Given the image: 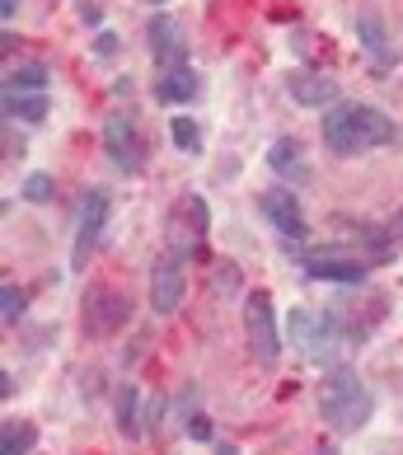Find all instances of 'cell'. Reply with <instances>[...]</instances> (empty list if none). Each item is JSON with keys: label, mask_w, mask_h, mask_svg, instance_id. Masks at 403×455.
<instances>
[{"label": "cell", "mask_w": 403, "mask_h": 455, "mask_svg": "<svg viewBox=\"0 0 403 455\" xmlns=\"http://www.w3.org/2000/svg\"><path fill=\"white\" fill-rule=\"evenodd\" d=\"M80 20H85V24H104V5H99V0H80Z\"/></svg>", "instance_id": "obj_24"}, {"label": "cell", "mask_w": 403, "mask_h": 455, "mask_svg": "<svg viewBox=\"0 0 403 455\" xmlns=\"http://www.w3.org/2000/svg\"><path fill=\"white\" fill-rule=\"evenodd\" d=\"M131 310H127V300L117 296V291H94L90 300H85V329L90 333H108V329H117L127 319Z\"/></svg>", "instance_id": "obj_11"}, {"label": "cell", "mask_w": 403, "mask_h": 455, "mask_svg": "<svg viewBox=\"0 0 403 455\" xmlns=\"http://www.w3.org/2000/svg\"><path fill=\"white\" fill-rule=\"evenodd\" d=\"M170 132H174V146L183 150V156H197V123H193V117H174V123H170Z\"/></svg>", "instance_id": "obj_20"}, {"label": "cell", "mask_w": 403, "mask_h": 455, "mask_svg": "<svg viewBox=\"0 0 403 455\" xmlns=\"http://www.w3.org/2000/svg\"><path fill=\"white\" fill-rule=\"evenodd\" d=\"M287 94L296 104L305 108H333V99H338V80L319 76V71H291L287 76Z\"/></svg>", "instance_id": "obj_10"}, {"label": "cell", "mask_w": 403, "mask_h": 455, "mask_svg": "<svg viewBox=\"0 0 403 455\" xmlns=\"http://www.w3.org/2000/svg\"><path fill=\"white\" fill-rule=\"evenodd\" d=\"M47 90V66L43 61H24L5 71V94H43Z\"/></svg>", "instance_id": "obj_14"}, {"label": "cell", "mask_w": 403, "mask_h": 455, "mask_svg": "<svg viewBox=\"0 0 403 455\" xmlns=\"http://www.w3.org/2000/svg\"><path fill=\"white\" fill-rule=\"evenodd\" d=\"M305 273L314 282H361L366 277V259L343 254V249H319L305 259Z\"/></svg>", "instance_id": "obj_8"}, {"label": "cell", "mask_w": 403, "mask_h": 455, "mask_svg": "<svg viewBox=\"0 0 403 455\" xmlns=\"http://www.w3.org/2000/svg\"><path fill=\"white\" fill-rule=\"evenodd\" d=\"M5 117L43 123V117H47V94H5Z\"/></svg>", "instance_id": "obj_16"}, {"label": "cell", "mask_w": 403, "mask_h": 455, "mask_svg": "<svg viewBox=\"0 0 403 455\" xmlns=\"http://www.w3.org/2000/svg\"><path fill=\"white\" fill-rule=\"evenodd\" d=\"M24 197L28 202H47L52 197V174H28L24 179Z\"/></svg>", "instance_id": "obj_22"}, {"label": "cell", "mask_w": 403, "mask_h": 455, "mask_svg": "<svg viewBox=\"0 0 403 455\" xmlns=\"http://www.w3.org/2000/svg\"><path fill=\"white\" fill-rule=\"evenodd\" d=\"M384 141H394V123L371 104H333L324 113V146L333 156L352 160V156H366V150H375Z\"/></svg>", "instance_id": "obj_1"}, {"label": "cell", "mask_w": 403, "mask_h": 455, "mask_svg": "<svg viewBox=\"0 0 403 455\" xmlns=\"http://www.w3.org/2000/svg\"><path fill=\"white\" fill-rule=\"evenodd\" d=\"M267 164H273V170H281V174H305V164H300V146H296L291 137L273 141V150H267Z\"/></svg>", "instance_id": "obj_17"}, {"label": "cell", "mask_w": 403, "mask_h": 455, "mask_svg": "<svg viewBox=\"0 0 403 455\" xmlns=\"http://www.w3.org/2000/svg\"><path fill=\"white\" fill-rule=\"evenodd\" d=\"M188 436H193V442H211V418H207V413H193Z\"/></svg>", "instance_id": "obj_23"}, {"label": "cell", "mask_w": 403, "mask_h": 455, "mask_svg": "<svg viewBox=\"0 0 403 455\" xmlns=\"http://www.w3.org/2000/svg\"><path fill=\"white\" fill-rule=\"evenodd\" d=\"M14 14H20V0H0V20H5V24H10V20H14Z\"/></svg>", "instance_id": "obj_26"}, {"label": "cell", "mask_w": 403, "mask_h": 455, "mask_svg": "<svg viewBox=\"0 0 403 455\" xmlns=\"http://www.w3.org/2000/svg\"><path fill=\"white\" fill-rule=\"evenodd\" d=\"M357 38H361L366 52H371L375 66L390 61V47H384V24H380V14H361V20H357Z\"/></svg>", "instance_id": "obj_15"}, {"label": "cell", "mask_w": 403, "mask_h": 455, "mask_svg": "<svg viewBox=\"0 0 403 455\" xmlns=\"http://www.w3.org/2000/svg\"><path fill=\"white\" fill-rule=\"evenodd\" d=\"M150 306L155 315H174L183 306V254H160L150 267Z\"/></svg>", "instance_id": "obj_6"}, {"label": "cell", "mask_w": 403, "mask_h": 455, "mask_svg": "<svg viewBox=\"0 0 403 455\" xmlns=\"http://www.w3.org/2000/svg\"><path fill=\"white\" fill-rule=\"evenodd\" d=\"M263 216L287 235V240H305V235H310L305 216H300V207H296V193H287V188L263 193Z\"/></svg>", "instance_id": "obj_9"}, {"label": "cell", "mask_w": 403, "mask_h": 455, "mask_svg": "<svg viewBox=\"0 0 403 455\" xmlns=\"http://www.w3.org/2000/svg\"><path fill=\"white\" fill-rule=\"evenodd\" d=\"M319 455H338V451H333V446H324V451H319Z\"/></svg>", "instance_id": "obj_27"}, {"label": "cell", "mask_w": 403, "mask_h": 455, "mask_svg": "<svg viewBox=\"0 0 403 455\" xmlns=\"http://www.w3.org/2000/svg\"><path fill=\"white\" fill-rule=\"evenodd\" d=\"M28 446H33V427H28V423H14V418H10V423L0 427V455H24Z\"/></svg>", "instance_id": "obj_18"}, {"label": "cell", "mask_w": 403, "mask_h": 455, "mask_svg": "<svg viewBox=\"0 0 403 455\" xmlns=\"http://www.w3.org/2000/svg\"><path fill=\"white\" fill-rule=\"evenodd\" d=\"M104 150L113 156L117 170H141V137H137V123H131V113H113L104 123Z\"/></svg>", "instance_id": "obj_7"}, {"label": "cell", "mask_w": 403, "mask_h": 455, "mask_svg": "<svg viewBox=\"0 0 403 455\" xmlns=\"http://www.w3.org/2000/svg\"><path fill=\"white\" fill-rule=\"evenodd\" d=\"M150 52H155V61L170 71V66H183V43H178V24L170 20V14H155L150 20Z\"/></svg>", "instance_id": "obj_12"}, {"label": "cell", "mask_w": 403, "mask_h": 455, "mask_svg": "<svg viewBox=\"0 0 403 455\" xmlns=\"http://www.w3.org/2000/svg\"><path fill=\"white\" fill-rule=\"evenodd\" d=\"M244 329H249V343H254V357L263 366H273L281 352V333H277V310H273V296L267 291L244 296Z\"/></svg>", "instance_id": "obj_4"}, {"label": "cell", "mask_w": 403, "mask_h": 455, "mask_svg": "<svg viewBox=\"0 0 403 455\" xmlns=\"http://www.w3.org/2000/svg\"><path fill=\"white\" fill-rule=\"evenodd\" d=\"M319 413H324V423L333 432H357L371 423L375 413V395L366 390V380L357 376V371H328L324 380H319Z\"/></svg>", "instance_id": "obj_2"}, {"label": "cell", "mask_w": 403, "mask_h": 455, "mask_svg": "<svg viewBox=\"0 0 403 455\" xmlns=\"http://www.w3.org/2000/svg\"><path fill=\"white\" fill-rule=\"evenodd\" d=\"M287 333H291V343L300 347V357H310V362H328L338 343H352L347 329H343V319L333 315V310H328V315L291 310V315H287Z\"/></svg>", "instance_id": "obj_3"}, {"label": "cell", "mask_w": 403, "mask_h": 455, "mask_svg": "<svg viewBox=\"0 0 403 455\" xmlns=\"http://www.w3.org/2000/svg\"><path fill=\"white\" fill-rule=\"evenodd\" d=\"M20 315H24V291H20V286H5V291H0V319L14 324Z\"/></svg>", "instance_id": "obj_21"}, {"label": "cell", "mask_w": 403, "mask_h": 455, "mask_svg": "<svg viewBox=\"0 0 403 455\" xmlns=\"http://www.w3.org/2000/svg\"><path fill=\"white\" fill-rule=\"evenodd\" d=\"M104 221H108V197L99 193V188H90L85 197H80V216H75V254H71V267H75V273L90 263Z\"/></svg>", "instance_id": "obj_5"}, {"label": "cell", "mask_w": 403, "mask_h": 455, "mask_svg": "<svg viewBox=\"0 0 403 455\" xmlns=\"http://www.w3.org/2000/svg\"><path fill=\"white\" fill-rule=\"evenodd\" d=\"M193 94H197V76L188 71V66H170V71L160 76V85H155L160 104H188Z\"/></svg>", "instance_id": "obj_13"}, {"label": "cell", "mask_w": 403, "mask_h": 455, "mask_svg": "<svg viewBox=\"0 0 403 455\" xmlns=\"http://www.w3.org/2000/svg\"><path fill=\"white\" fill-rule=\"evenodd\" d=\"M117 52V33H99V57H113Z\"/></svg>", "instance_id": "obj_25"}, {"label": "cell", "mask_w": 403, "mask_h": 455, "mask_svg": "<svg viewBox=\"0 0 403 455\" xmlns=\"http://www.w3.org/2000/svg\"><path fill=\"white\" fill-rule=\"evenodd\" d=\"M117 432H122V436L141 432V423H137V390H131V385L117 390Z\"/></svg>", "instance_id": "obj_19"}]
</instances>
